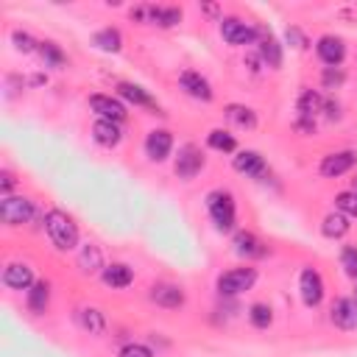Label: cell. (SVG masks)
<instances>
[{
  "mask_svg": "<svg viewBox=\"0 0 357 357\" xmlns=\"http://www.w3.org/2000/svg\"><path fill=\"white\" fill-rule=\"evenodd\" d=\"M45 229H48V235H51V240H53L56 249H62V251L76 249V243H78V226L73 224V218L67 213L51 210L45 215Z\"/></svg>",
  "mask_w": 357,
  "mask_h": 357,
  "instance_id": "6da1fadb",
  "label": "cell"
},
{
  "mask_svg": "<svg viewBox=\"0 0 357 357\" xmlns=\"http://www.w3.org/2000/svg\"><path fill=\"white\" fill-rule=\"evenodd\" d=\"M207 210H210V215H213V221H215V226L221 232L235 229V199H232V193L213 190L207 196Z\"/></svg>",
  "mask_w": 357,
  "mask_h": 357,
  "instance_id": "7a4b0ae2",
  "label": "cell"
},
{
  "mask_svg": "<svg viewBox=\"0 0 357 357\" xmlns=\"http://www.w3.org/2000/svg\"><path fill=\"white\" fill-rule=\"evenodd\" d=\"M31 215H34V201H28L23 196H3V201H0V218L9 226L26 224V221H31Z\"/></svg>",
  "mask_w": 357,
  "mask_h": 357,
  "instance_id": "3957f363",
  "label": "cell"
},
{
  "mask_svg": "<svg viewBox=\"0 0 357 357\" xmlns=\"http://www.w3.org/2000/svg\"><path fill=\"white\" fill-rule=\"evenodd\" d=\"M257 279V271L254 268H235V271H226L221 279H218V290L224 296H238L243 290H249Z\"/></svg>",
  "mask_w": 357,
  "mask_h": 357,
  "instance_id": "277c9868",
  "label": "cell"
},
{
  "mask_svg": "<svg viewBox=\"0 0 357 357\" xmlns=\"http://www.w3.org/2000/svg\"><path fill=\"white\" fill-rule=\"evenodd\" d=\"M299 290H301V301L307 307H318L324 299V279L315 268H304L299 276Z\"/></svg>",
  "mask_w": 357,
  "mask_h": 357,
  "instance_id": "5b68a950",
  "label": "cell"
},
{
  "mask_svg": "<svg viewBox=\"0 0 357 357\" xmlns=\"http://www.w3.org/2000/svg\"><path fill=\"white\" fill-rule=\"evenodd\" d=\"M221 37L229 42V45H251L257 40V28L246 26L243 20L238 17H226L221 20Z\"/></svg>",
  "mask_w": 357,
  "mask_h": 357,
  "instance_id": "8992f818",
  "label": "cell"
},
{
  "mask_svg": "<svg viewBox=\"0 0 357 357\" xmlns=\"http://www.w3.org/2000/svg\"><path fill=\"white\" fill-rule=\"evenodd\" d=\"M204 167V153L196 148V145H185L178 151V159H176V173L182 178H196Z\"/></svg>",
  "mask_w": 357,
  "mask_h": 357,
  "instance_id": "52a82bcc",
  "label": "cell"
},
{
  "mask_svg": "<svg viewBox=\"0 0 357 357\" xmlns=\"http://www.w3.org/2000/svg\"><path fill=\"white\" fill-rule=\"evenodd\" d=\"M354 165H357V153H354V151H338V153L324 156V162H321V173H324L326 178H338V176L349 173Z\"/></svg>",
  "mask_w": 357,
  "mask_h": 357,
  "instance_id": "ba28073f",
  "label": "cell"
},
{
  "mask_svg": "<svg viewBox=\"0 0 357 357\" xmlns=\"http://www.w3.org/2000/svg\"><path fill=\"white\" fill-rule=\"evenodd\" d=\"M90 106H92V112H98L103 120H112V123L126 120V106H123L117 98H112V95H92V98H90Z\"/></svg>",
  "mask_w": 357,
  "mask_h": 357,
  "instance_id": "9c48e42d",
  "label": "cell"
},
{
  "mask_svg": "<svg viewBox=\"0 0 357 357\" xmlns=\"http://www.w3.org/2000/svg\"><path fill=\"white\" fill-rule=\"evenodd\" d=\"M170 148H173V137H170V131H165V128L151 131L148 140H145V153H148L153 162L167 159V156H170Z\"/></svg>",
  "mask_w": 357,
  "mask_h": 357,
  "instance_id": "30bf717a",
  "label": "cell"
},
{
  "mask_svg": "<svg viewBox=\"0 0 357 357\" xmlns=\"http://www.w3.org/2000/svg\"><path fill=\"white\" fill-rule=\"evenodd\" d=\"M332 324L340 329H357V299H338L332 304Z\"/></svg>",
  "mask_w": 357,
  "mask_h": 357,
  "instance_id": "8fae6325",
  "label": "cell"
},
{
  "mask_svg": "<svg viewBox=\"0 0 357 357\" xmlns=\"http://www.w3.org/2000/svg\"><path fill=\"white\" fill-rule=\"evenodd\" d=\"M315 51H318L321 62H324V65H329V67L340 65V62H343V56H346V45H343V40H338V37H329V34L318 40Z\"/></svg>",
  "mask_w": 357,
  "mask_h": 357,
  "instance_id": "7c38bea8",
  "label": "cell"
},
{
  "mask_svg": "<svg viewBox=\"0 0 357 357\" xmlns=\"http://www.w3.org/2000/svg\"><path fill=\"white\" fill-rule=\"evenodd\" d=\"M3 282L12 290H26V288L34 285V274H31V268L26 263H9L6 271H3Z\"/></svg>",
  "mask_w": 357,
  "mask_h": 357,
  "instance_id": "4fadbf2b",
  "label": "cell"
},
{
  "mask_svg": "<svg viewBox=\"0 0 357 357\" xmlns=\"http://www.w3.org/2000/svg\"><path fill=\"white\" fill-rule=\"evenodd\" d=\"M151 301H156L159 307L176 310V307L185 304V293H182V288H176V285H153L151 288Z\"/></svg>",
  "mask_w": 357,
  "mask_h": 357,
  "instance_id": "5bb4252c",
  "label": "cell"
},
{
  "mask_svg": "<svg viewBox=\"0 0 357 357\" xmlns=\"http://www.w3.org/2000/svg\"><path fill=\"white\" fill-rule=\"evenodd\" d=\"M178 81H182V87L188 90V95H193V98H199V101H213V87H210V81H207L201 73L185 70Z\"/></svg>",
  "mask_w": 357,
  "mask_h": 357,
  "instance_id": "9a60e30c",
  "label": "cell"
},
{
  "mask_svg": "<svg viewBox=\"0 0 357 357\" xmlns=\"http://www.w3.org/2000/svg\"><path fill=\"white\" fill-rule=\"evenodd\" d=\"M257 40H260V53H263L265 65L279 67V65H282V51H279V42L274 40V34L260 26V28H257Z\"/></svg>",
  "mask_w": 357,
  "mask_h": 357,
  "instance_id": "2e32d148",
  "label": "cell"
},
{
  "mask_svg": "<svg viewBox=\"0 0 357 357\" xmlns=\"http://www.w3.org/2000/svg\"><path fill=\"white\" fill-rule=\"evenodd\" d=\"M235 170H240V173L257 178V176L265 173V159H263L257 151H240V153L235 156Z\"/></svg>",
  "mask_w": 357,
  "mask_h": 357,
  "instance_id": "e0dca14e",
  "label": "cell"
},
{
  "mask_svg": "<svg viewBox=\"0 0 357 357\" xmlns=\"http://www.w3.org/2000/svg\"><path fill=\"white\" fill-rule=\"evenodd\" d=\"M131 279H134V274H131V268L123 265V263H115V265H106V268H103V282H106L109 288H128Z\"/></svg>",
  "mask_w": 357,
  "mask_h": 357,
  "instance_id": "ac0fdd59",
  "label": "cell"
},
{
  "mask_svg": "<svg viewBox=\"0 0 357 357\" xmlns=\"http://www.w3.org/2000/svg\"><path fill=\"white\" fill-rule=\"evenodd\" d=\"M92 137L101 142V145H106V148H112V145H117L120 142V128H117V123H112V120H98L95 126H92Z\"/></svg>",
  "mask_w": 357,
  "mask_h": 357,
  "instance_id": "d6986e66",
  "label": "cell"
},
{
  "mask_svg": "<svg viewBox=\"0 0 357 357\" xmlns=\"http://www.w3.org/2000/svg\"><path fill=\"white\" fill-rule=\"evenodd\" d=\"M235 251L243 254V257H263V254H265L263 243H260L251 232H240V235L235 238Z\"/></svg>",
  "mask_w": 357,
  "mask_h": 357,
  "instance_id": "ffe728a7",
  "label": "cell"
},
{
  "mask_svg": "<svg viewBox=\"0 0 357 357\" xmlns=\"http://www.w3.org/2000/svg\"><path fill=\"white\" fill-rule=\"evenodd\" d=\"M48 301H51V288H48V282L31 285V290H28V307H31V313H45Z\"/></svg>",
  "mask_w": 357,
  "mask_h": 357,
  "instance_id": "44dd1931",
  "label": "cell"
},
{
  "mask_svg": "<svg viewBox=\"0 0 357 357\" xmlns=\"http://www.w3.org/2000/svg\"><path fill=\"white\" fill-rule=\"evenodd\" d=\"M117 92L126 98V101H131V103H137V106H153V98L142 90V87H137V84H128V81H123V84H117Z\"/></svg>",
  "mask_w": 357,
  "mask_h": 357,
  "instance_id": "7402d4cb",
  "label": "cell"
},
{
  "mask_svg": "<svg viewBox=\"0 0 357 357\" xmlns=\"http://www.w3.org/2000/svg\"><path fill=\"white\" fill-rule=\"evenodd\" d=\"M321 229H324L326 238H343V235L349 232V218H346L343 213H338V215L332 213V215L324 218V226H321Z\"/></svg>",
  "mask_w": 357,
  "mask_h": 357,
  "instance_id": "603a6c76",
  "label": "cell"
},
{
  "mask_svg": "<svg viewBox=\"0 0 357 357\" xmlns=\"http://www.w3.org/2000/svg\"><path fill=\"white\" fill-rule=\"evenodd\" d=\"M226 117H229L232 123H238V126H243V128H254V123H257V117H254V112H251V109H246V106H238V103H232V106H226Z\"/></svg>",
  "mask_w": 357,
  "mask_h": 357,
  "instance_id": "cb8c5ba5",
  "label": "cell"
},
{
  "mask_svg": "<svg viewBox=\"0 0 357 357\" xmlns=\"http://www.w3.org/2000/svg\"><path fill=\"white\" fill-rule=\"evenodd\" d=\"M207 142H210L215 151H224V153L235 151V137H232L229 131H224V128H215V131H210Z\"/></svg>",
  "mask_w": 357,
  "mask_h": 357,
  "instance_id": "d4e9b609",
  "label": "cell"
},
{
  "mask_svg": "<svg viewBox=\"0 0 357 357\" xmlns=\"http://www.w3.org/2000/svg\"><path fill=\"white\" fill-rule=\"evenodd\" d=\"M95 45L101 48V51H120V34L115 31V28H103V31H98L95 34Z\"/></svg>",
  "mask_w": 357,
  "mask_h": 357,
  "instance_id": "484cf974",
  "label": "cell"
},
{
  "mask_svg": "<svg viewBox=\"0 0 357 357\" xmlns=\"http://www.w3.org/2000/svg\"><path fill=\"white\" fill-rule=\"evenodd\" d=\"M249 318H251V324H254L257 329H265V326H271V321H274V315H271V307H268V304H251Z\"/></svg>",
  "mask_w": 357,
  "mask_h": 357,
  "instance_id": "4316f807",
  "label": "cell"
},
{
  "mask_svg": "<svg viewBox=\"0 0 357 357\" xmlns=\"http://www.w3.org/2000/svg\"><path fill=\"white\" fill-rule=\"evenodd\" d=\"M81 268H84L87 274L103 268V265H101V249H98V246H84V251H81Z\"/></svg>",
  "mask_w": 357,
  "mask_h": 357,
  "instance_id": "83f0119b",
  "label": "cell"
},
{
  "mask_svg": "<svg viewBox=\"0 0 357 357\" xmlns=\"http://www.w3.org/2000/svg\"><path fill=\"white\" fill-rule=\"evenodd\" d=\"M335 207L343 213V215H351V218H357V190L351 193H340L338 199H335Z\"/></svg>",
  "mask_w": 357,
  "mask_h": 357,
  "instance_id": "f1b7e54d",
  "label": "cell"
},
{
  "mask_svg": "<svg viewBox=\"0 0 357 357\" xmlns=\"http://www.w3.org/2000/svg\"><path fill=\"white\" fill-rule=\"evenodd\" d=\"M340 263H343L346 274H349L351 279H357V249H354V246H346V249L340 251Z\"/></svg>",
  "mask_w": 357,
  "mask_h": 357,
  "instance_id": "f546056e",
  "label": "cell"
},
{
  "mask_svg": "<svg viewBox=\"0 0 357 357\" xmlns=\"http://www.w3.org/2000/svg\"><path fill=\"white\" fill-rule=\"evenodd\" d=\"M84 326L92 332V335H101L103 332V315L98 313V310H84Z\"/></svg>",
  "mask_w": 357,
  "mask_h": 357,
  "instance_id": "4dcf8cb0",
  "label": "cell"
},
{
  "mask_svg": "<svg viewBox=\"0 0 357 357\" xmlns=\"http://www.w3.org/2000/svg\"><path fill=\"white\" fill-rule=\"evenodd\" d=\"M40 51H42V59H48L53 67L65 65V53H62V51H59L53 42H42V48H40Z\"/></svg>",
  "mask_w": 357,
  "mask_h": 357,
  "instance_id": "1f68e13d",
  "label": "cell"
},
{
  "mask_svg": "<svg viewBox=\"0 0 357 357\" xmlns=\"http://www.w3.org/2000/svg\"><path fill=\"white\" fill-rule=\"evenodd\" d=\"M318 106H321V98H318L315 92H310V90H307V92L301 95V101H299V109H301L304 115H315Z\"/></svg>",
  "mask_w": 357,
  "mask_h": 357,
  "instance_id": "d6a6232c",
  "label": "cell"
},
{
  "mask_svg": "<svg viewBox=\"0 0 357 357\" xmlns=\"http://www.w3.org/2000/svg\"><path fill=\"white\" fill-rule=\"evenodd\" d=\"M120 357H153V354H151V349L142 346V343H128V346L120 349Z\"/></svg>",
  "mask_w": 357,
  "mask_h": 357,
  "instance_id": "836d02e7",
  "label": "cell"
},
{
  "mask_svg": "<svg viewBox=\"0 0 357 357\" xmlns=\"http://www.w3.org/2000/svg\"><path fill=\"white\" fill-rule=\"evenodd\" d=\"M15 42H17V48H20V51H26V53H31V51H34V45H37L28 34H20V31L15 34Z\"/></svg>",
  "mask_w": 357,
  "mask_h": 357,
  "instance_id": "e575fe53",
  "label": "cell"
},
{
  "mask_svg": "<svg viewBox=\"0 0 357 357\" xmlns=\"http://www.w3.org/2000/svg\"><path fill=\"white\" fill-rule=\"evenodd\" d=\"M0 178H3V182H0V188H3V193H9V190L15 188V176H12L9 170H3V173H0Z\"/></svg>",
  "mask_w": 357,
  "mask_h": 357,
  "instance_id": "d590c367",
  "label": "cell"
},
{
  "mask_svg": "<svg viewBox=\"0 0 357 357\" xmlns=\"http://www.w3.org/2000/svg\"><path fill=\"white\" fill-rule=\"evenodd\" d=\"M354 185H357V178H354Z\"/></svg>",
  "mask_w": 357,
  "mask_h": 357,
  "instance_id": "8d00e7d4",
  "label": "cell"
}]
</instances>
